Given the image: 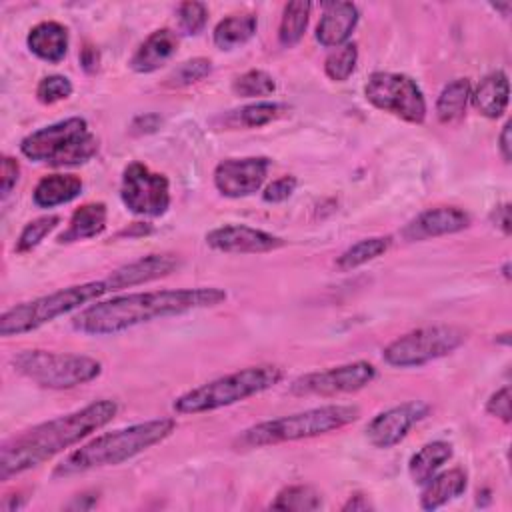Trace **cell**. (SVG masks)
Segmentation results:
<instances>
[{
    "label": "cell",
    "instance_id": "cell-45",
    "mask_svg": "<svg viewBox=\"0 0 512 512\" xmlns=\"http://www.w3.org/2000/svg\"><path fill=\"white\" fill-rule=\"evenodd\" d=\"M372 508V504L368 502V498L366 496H362V494H354V496H350L348 498V502L342 506V510L344 512H348V510H352V512H358V510H370Z\"/></svg>",
    "mask_w": 512,
    "mask_h": 512
},
{
    "label": "cell",
    "instance_id": "cell-16",
    "mask_svg": "<svg viewBox=\"0 0 512 512\" xmlns=\"http://www.w3.org/2000/svg\"><path fill=\"white\" fill-rule=\"evenodd\" d=\"M470 226V214L456 206H438L420 212L402 230L400 236L408 242L438 238L446 234L462 232Z\"/></svg>",
    "mask_w": 512,
    "mask_h": 512
},
{
    "label": "cell",
    "instance_id": "cell-31",
    "mask_svg": "<svg viewBox=\"0 0 512 512\" xmlns=\"http://www.w3.org/2000/svg\"><path fill=\"white\" fill-rule=\"evenodd\" d=\"M358 64V48L354 42H346L334 48L324 60V74L334 82L348 80Z\"/></svg>",
    "mask_w": 512,
    "mask_h": 512
},
{
    "label": "cell",
    "instance_id": "cell-34",
    "mask_svg": "<svg viewBox=\"0 0 512 512\" xmlns=\"http://www.w3.org/2000/svg\"><path fill=\"white\" fill-rule=\"evenodd\" d=\"M210 72H212V62L208 58L198 56V58L186 60L180 66H176L172 70V74L166 78V84L176 86V88L190 86V84H196V82L204 80L206 76H210Z\"/></svg>",
    "mask_w": 512,
    "mask_h": 512
},
{
    "label": "cell",
    "instance_id": "cell-15",
    "mask_svg": "<svg viewBox=\"0 0 512 512\" xmlns=\"http://www.w3.org/2000/svg\"><path fill=\"white\" fill-rule=\"evenodd\" d=\"M206 244L224 254H264L286 244L284 238L244 224H224L206 234Z\"/></svg>",
    "mask_w": 512,
    "mask_h": 512
},
{
    "label": "cell",
    "instance_id": "cell-11",
    "mask_svg": "<svg viewBox=\"0 0 512 512\" xmlns=\"http://www.w3.org/2000/svg\"><path fill=\"white\" fill-rule=\"evenodd\" d=\"M122 204L138 216L156 218L170 208V182L164 174L152 172L142 162H130L120 182Z\"/></svg>",
    "mask_w": 512,
    "mask_h": 512
},
{
    "label": "cell",
    "instance_id": "cell-12",
    "mask_svg": "<svg viewBox=\"0 0 512 512\" xmlns=\"http://www.w3.org/2000/svg\"><path fill=\"white\" fill-rule=\"evenodd\" d=\"M376 378V368L366 360H356L326 370L306 372L290 382L294 396H338L358 392Z\"/></svg>",
    "mask_w": 512,
    "mask_h": 512
},
{
    "label": "cell",
    "instance_id": "cell-19",
    "mask_svg": "<svg viewBox=\"0 0 512 512\" xmlns=\"http://www.w3.org/2000/svg\"><path fill=\"white\" fill-rule=\"evenodd\" d=\"M178 50V36L168 30L160 28L154 30L132 54L128 66L138 74H150L162 68Z\"/></svg>",
    "mask_w": 512,
    "mask_h": 512
},
{
    "label": "cell",
    "instance_id": "cell-43",
    "mask_svg": "<svg viewBox=\"0 0 512 512\" xmlns=\"http://www.w3.org/2000/svg\"><path fill=\"white\" fill-rule=\"evenodd\" d=\"M498 150H500L502 160L510 162V158H512V122L510 120L502 126V132L498 136Z\"/></svg>",
    "mask_w": 512,
    "mask_h": 512
},
{
    "label": "cell",
    "instance_id": "cell-10",
    "mask_svg": "<svg viewBox=\"0 0 512 512\" xmlns=\"http://www.w3.org/2000/svg\"><path fill=\"white\" fill-rule=\"evenodd\" d=\"M366 100L384 112H390L404 122L422 124L426 120V100L416 84L400 72H372L364 84Z\"/></svg>",
    "mask_w": 512,
    "mask_h": 512
},
{
    "label": "cell",
    "instance_id": "cell-42",
    "mask_svg": "<svg viewBox=\"0 0 512 512\" xmlns=\"http://www.w3.org/2000/svg\"><path fill=\"white\" fill-rule=\"evenodd\" d=\"M494 226L504 234V236H510L512 232V218H510V204L504 202V204H498L492 214H490Z\"/></svg>",
    "mask_w": 512,
    "mask_h": 512
},
{
    "label": "cell",
    "instance_id": "cell-7",
    "mask_svg": "<svg viewBox=\"0 0 512 512\" xmlns=\"http://www.w3.org/2000/svg\"><path fill=\"white\" fill-rule=\"evenodd\" d=\"M20 152L32 162L54 168L78 166L96 156L98 138L90 132L84 118L72 116L24 136L20 140Z\"/></svg>",
    "mask_w": 512,
    "mask_h": 512
},
{
    "label": "cell",
    "instance_id": "cell-3",
    "mask_svg": "<svg viewBox=\"0 0 512 512\" xmlns=\"http://www.w3.org/2000/svg\"><path fill=\"white\" fill-rule=\"evenodd\" d=\"M176 430L174 418H154L126 428L104 432L70 452L52 472L54 478H68L104 466L122 464L148 448L160 444Z\"/></svg>",
    "mask_w": 512,
    "mask_h": 512
},
{
    "label": "cell",
    "instance_id": "cell-28",
    "mask_svg": "<svg viewBox=\"0 0 512 512\" xmlns=\"http://www.w3.org/2000/svg\"><path fill=\"white\" fill-rule=\"evenodd\" d=\"M392 244L390 236H370V238H362L356 244L348 246L338 258H336V268L340 272H350L358 266H364L366 262L382 256L388 252Z\"/></svg>",
    "mask_w": 512,
    "mask_h": 512
},
{
    "label": "cell",
    "instance_id": "cell-44",
    "mask_svg": "<svg viewBox=\"0 0 512 512\" xmlns=\"http://www.w3.org/2000/svg\"><path fill=\"white\" fill-rule=\"evenodd\" d=\"M98 60H100V56H98V50H96L94 46L86 44V46L80 50V64H82V68H84L88 74H92V72L98 68Z\"/></svg>",
    "mask_w": 512,
    "mask_h": 512
},
{
    "label": "cell",
    "instance_id": "cell-4",
    "mask_svg": "<svg viewBox=\"0 0 512 512\" xmlns=\"http://www.w3.org/2000/svg\"><path fill=\"white\" fill-rule=\"evenodd\" d=\"M360 418V408L354 404H326L304 412L264 420L242 430L234 446L236 448H264L282 442H294L304 438L336 432Z\"/></svg>",
    "mask_w": 512,
    "mask_h": 512
},
{
    "label": "cell",
    "instance_id": "cell-5",
    "mask_svg": "<svg viewBox=\"0 0 512 512\" xmlns=\"http://www.w3.org/2000/svg\"><path fill=\"white\" fill-rule=\"evenodd\" d=\"M284 378V370L276 364L246 366L226 376L204 382L180 394L172 408L178 414H202L224 406H232L264 390L274 388Z\"/></svg>",
    "mask_w": 512,
    "mask_h": 512
},
{
    "label": "cell",
    "instance_id": "cell-17",
    "mask_svg": "<svg viewBox=\"0 0 512 512\" xmlns=\"http://www.w3.org/2000/svg\"><path fill=\"white\" fill-rule=\"evenodd\" d=\"M178 266H180V258L176 254H168V252L148 254L114 268L106 278L114 292V290H124V288H132V286H140V284L164 278L172 274Z\"/></svg>",
    "mask_w": 512,
    "mask_h": 512
},
{
    "label": "cell",
    "instance_id": "cell-21",
    "mask_svg": "<svg viewBox=\"0 0 512 512\" xmlns=\"http://www.w3.org/2000/svg\"><path fill=\"white\" fill-rule=\"evenodd\" d=\"M508 100H510V82L506 72L502 70H494L486 74L476 86V90L470 94L472 106L490 120H496L506 112Z\"/></svg>",
    "mask_w": 512,
    "mask_h": 512
},
{
    "label": "cell",
    "instance_id": "cell-14",
    "mask_svg": "<svg viewBox=\"0 0 512 512\" xmlns=\"http://www.w3.org/2000/svg\"><path fill=\"white\" fill-rule=\"evenodd\" d=\"M428 412L430 406L422 400L402 402L384 412H378L366 426V440L380 450L392 448L400 444L410 432V428L422 418H426Z\"/></svg>",
    "mask_w": 512,
    "mask_h": 512
},
{
    "label": "cell",
    "instance_id": "cell-40",
    "mask_svg": "<svg viewBox=\"0 0 512 512\" xmlns=\"http://www.w3.org/2000/svg\"><path fill=\"white\" fill-rule=\"evenodd\" d=\"M0 180H2V198H6L12 188L16 186L18 178H20V164L16 158L12 156H4L2 158V168H0Z\"/></svg>",
    "mask_w": 512,
    "mask_h": 512
},
{
    "label": "cell",
    "instance_id": "cell-39",
    "mask_svg": "<svg viewBox=\"0 0 512 512\" xmlns=\"http://www.w3.org/2000/svg\"><path fill=\"white\" fill-rule=\"evenodd\" d=\"M486 412L490 416L500 418L502 422H510L512 420V412H510V386H502L500 390H496L488 402H486Z\"/></svg>",
    "mask_w": 512,
    "mask_h": 512
},
{
    "label": "cell",
    "instance_id": "cell-9",
    "mask_svg": "<svg viewBox=\"0 0 512 512\" xmlns=\"http://www.w3.org/2000/svg\"><path fill=\"white\" fill-rule=\"evenodd\" d=\"M468 338V330L456 324H434L410 330L382 350V360L394 368H420L448 356Z\"/></svg>",
    "mask_w": 512,
    "mask_h": 512
},
{
    "label": "cell",
    "instance_id": "cell-27",
    "mask_svg": "<svg viewBox=\"0 0 512 512\" xmlns=\"http://www.w3.org/2000/svg\"><path fill=\"white\" fill-rule=\"evenodd\" d=\"M470 94H472V84L468 78H456L448 82L438 94L436 118L442 124H450L460 116H464L466 106L470 102Z\"/></svg>",
    "mask_w": 512,
    "mask_h": 512
},
{
    "label": "cell",
    "instance_id": "cell-18",
    "mask_svg": "<svg viewBox=\"0 0 512 512\" xmlns=\"http://www.w3.org/2000/svg\"><path fill=\"white\" fill-rule=\"evenodd\" d=\"M360 12L352 2H326L322 6V16L316 26V40L324 48H338L348 42Z\"/></svg>",
    "mask_w": 512,
    "mask_h": 512
},
{
    "label": "cell",
    "instance_id": "cell-30",
    "mask_svg": "<svg viewBox=\"0 0 512 512\" xmlns=\"http://www.w3.org/2000/svg\"><path fill=\"white\" fill-rule=\"evenodd\" d=\"M322 506V496L308 484H292L282 488L272 500L270 508L286 512H312Z\"/></svg>",
    "mask_w": 512,
    "mask_h": 512
},
{
    "label": "cell",
    "instance_id": "cell-38",
    "mask_svg": "<svg viewBox=\"0 0 512 512\" xmlns=\"http://www.w3.org/2000/svg\"><path fill=\"white\" fill-rule=\"evenodd\" d=\"M298 186V180L294 176H280L276 180H272L264 192H262V200L268 202V204H280L284 200H288L294 190Z\"/></svg>",
    "mask_w": 512,
    "mask_h": 512
},
{
    "label": "cell",
    "instance_id": "cell-26",
    "mask_svg": "<svg viewBox=\"0 0 512 512\" xmlns=\"http://www.w3.org/2000/svg\"><path fill=\"white\" fill-rule=\"evenodd\" d=\"M258 28V20L254 14H230L222 18L212 32V40L220 50H234L242 44H246Z\"/></svg>",
    "mask_w": 512,
    "mask_h": 512
},
{
    "label": "cell",
    "instance_id": "cell-36",
    "mask_svg": "<svg viewBox=\"0 0 512 512\" xmlns=\"http://www.w3.org/2000/svg\"><path fill=\"white\" fill-rule=\"evenodd\" d=\"M176 18H178V28L188 34L196 36L204 30L206 20H208V8L202 2H182L176 8Z\"/></svg>",
    "mask_w": 512,
    "mask_h": 512
},
{
    "label": "cell",
    "instance_id": "cell-32",
    "mask_svg": "<svg viewBox=\"0 0 512 512\" xmlns=\"http://www.w3.org/2000/svg\"><path fill=\"white\" fill-rule=\"evenodd\" d=\"M58 224H60V216H56V214H46V216H40V218L30 220V222L22 228V232H20V236H18V240H16L14 250H16L18 254L32 252L50 232H54V230L58 228Z\"/></svg>",
    "mask_w": 512,
    "mask_h": 512
},
{
    "label": "cell",
    "instance_id": "cell-13",
    "mask_svg": "<svg viewBox=\"0 0 512 512\" xmlns=\"http://www.w3.org/2000/svg\"><path fill=\"white\" fill-rule=\"evenodd\" d=\"M270 158H226L214 168V186L226 198H244L262 188L270 170Z\"/></svg>",
    "mask_w": 512,
    "mask_h": 512
},
{
    "label": "cell",
    "instance_id": "cell-2",
    "mask_svg": "<svg viewBox=\"0 0 512 512\" xmlns=\"http://www.w3.org/2000/svg\"><path fill=\"white\" fill-rule=\"evenodd\" d=\"M116 412L118 404L114 400L102 398L64 416L36 424L18 436H12L0 448V480L6 482L12 476L48 462L52 456L82 442L112 422Z\"/></svg>",
    "mask_w": 512,
    "mask_h": 512
},
{
    "label": "cell",
    "instance_id": "cell-41",
    "mask_svg": "<svg viewBox=\"0 0 512 512\" xmlns=\"http://www.w3.org/2000/svg\"><path fill=\"white\" fill-rule=\"evenodd\" d=\"M162 118L158 114H140L132 120L130 124V132L132 134H148V132H154L158 126H160Z\"/></svg>",
    "mask_w": 512,
    "mask_h": 512
},
{
    "label": "cell",
    "instance_id": "cell-1",
    "mask_svg": "<svg viewBox=\"0 0 512 512\" xmlns=\"http://www.w3.org/2000/svg\"><path fill=\"white\" fill-rule=\"evenodd\" d=\"M226 296V290L218 286L164 288L120 294L80 308V312L72 318V328L86 336H114L152 320L218 306L226 300Z\"/></svg>",
    "mask_w": 512,
    "mask_h": 512
},
{
    "label": "cell",
    "instance_id": "cell-46",
    "mask_svg": "<svg viewBox=\"0 0 512 512\" xmlns=\"http://www.w3.org/2000/svg\"><path fill=\"white\" fill-rule=\"evenodd\" d=\"M148 232H152V226L150 224H144V222H134L132 224V230H122L118 236H128V238H132V236H144V234H148Z\"/></svg>",
    "mask_w": 512,
    "mask_h": 512
},
{
    "label": "cell",
    "instance_id": "cell-6",
    "mask_svg": "<svg viewBox=\"0 0 512 512\" xmlns=\"http://www.w3.org/2000/svg\"><path fill=\"white\" fill-rule=\"evenodd\" d=\"M112 292V286L108 278L82 282L74 286L60 288L56 292L38 296L34 300L20 302L0 316V336H20L26 332H32L64 314H70L78 308L88 306L90 302H96L100 296Z\"/></svg>",
    "mask_w": 512,
    "mask_h": 512
},
{
    "label": "cell",
    "instance_id": "cell-25",
    "mask_svg": "<svg viewBox=\"0 0 512 512\" xmlns=\"http://www.w3.org/2000/svg\"><path fill=\"white\" fill-rule=\"evenodd\" d=\"M452 454V444L446 440H434L424 444L408 462L410 478L422 486L452 458Z\"/></svg>",
    "mask_w": 512,
    "mask_h": 512
},
{
    "label": "cell",
    "instance_id": "cell-8",
    "mask_svg": "<svg viewBox=\"0 0 512 512\" xmlns=\"http://www.w3.org/2000/svg\"><path fill=\"white\" fill-rule=\"evenodd\" d=\"M20 376L50 390H70L96 380L102 374L100 360L86 354L22 350L10 358Z\"/></svg>",
    "mask_w": 512,
    "mask_h": 512
},
{
    "label": "cell",
    "instance_id": "cell-20",
    "mask_svg": "<svg viewBox=\"0 0 512 512\" xmlns=\"http://www.w3.org/2000/svg\"><path fill=\"white\" fill-rule=\"evenodd\" d=\"M26 46L36 58L48 64H58L68 52V28L56 20L38 22L30 28Z\"/></svg>",
    "mask_w": 512,
    "mask_h": 512
},
{
    "label": "cell",
    "instance_id": "cell-22",
    "mask_svg": "<svg viewBox=\"0 0 512 512\" xmlns=\"http://www.w3.org/2000/svg\"><path fill=\"white\" fill-rule=\"evenodd\" d=\"M468 488V474L462 468H450L444 472H436L428 482L422 484L420 492V508L436 510L450 500L462 496Z\"/></svg>",
    "mask_w": 512,
    "mask_h": 512
},
{
    "label": "cell",
    "instance_id": "cell-33",
    "mask_svg": "<svg viewBox=\"0 0 512 512\" xmlns=\"http://www.w3.org/2000/svg\"><path fill=\"white\" fill-rule=\"evenodd\" d=\"M276 90L274 78L264 70H248L232 82V92L242 98L270 96Z\"/></svg>",
    "mask_w": 512,
    "mask_h": 512
},
{
    "label": "cell",
    "instance_id": "cell-24",
    "mask_svg": "<svg viewBox=\"0 0 512 512\" xmlns=\"http://www.w3.org/2000/svg\"><path fill=\"white\" fill-rule=\"evenodd\" d=\"M82 178L76 174H48L38 180L32 190V202L38 208H54L68 204L82 192Z\"/></svg>",
    "mask_w": 512,
    "mask_h": 512
},
{
    "label": "cell",
    "instance_id": "cell-23",
    "mask_svg": "<svg viewBox=\"0 0 512 512\" xmlns=\"http://www.w3.org/2000/svg\"><path fill=\"white\" fill-rule=\"evenodd\" d=\"M108 208L104 202H86L76 208L68 220V226L62 234H58L60 244H70L78 240L96 238L106 230Z\"/></svg>",
    "mask_w": 512,
    "mask_h": 512
},
{
    "label": "cell",
    "instance_id": "cell-35",
    "mask_svg": "<svg viewBox=\"0 0 512 512\" xmlns=\"http://www.w3.org/2000/svg\"><path fill=\"white\" fill-rule=\"evenodd\" d=\"M286 110L284 104L278 102H254L238 110V122L246 128H260L268 122L276 120Z\"/></svg>",
    "mask_w": 512,
    "mask_h": 512
},
{
    "label": "cell",
    "instance_id": "cell-29",
    "mask_svg": "<svg viewBox=\"0 0 512 512\" xmlns=\"http://www.w3.org/2000/svg\"><path fill=\"white\" fill-rule=\"evenodd\" d=\"M310 10H312V4L304 0H294L284 6L280 26H278V42L284 48H292L302 40L308 28Z\"/></svg>",
    "mask_w": 512,
    "mask_h": 512
},
{
    "label": "cell",
    "instance_id": "cell-37",
    "mask_svg": "<svg viewBox=\"0 0 512 512\" xmlns=\"http://www.w3.org/2000/svg\"><path fill=\"white\" fill-rule=\"evenodd\" d=\"M72 90H74V86H72L70 78H66L62 74H50L38 82L36 98L42 104H56L60 100L70 98Z\"/></svg>",
    "mask_w": 512,
    "mask_h": 512
}]
</instances>
